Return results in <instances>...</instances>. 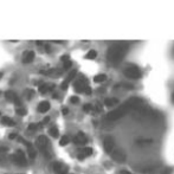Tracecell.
Listing matches in <instances>:
<instances>
[{
    "mask_svg": "<svg viewBox=\"0 0 174 174\" xmlns=\"http://www.w3.org/2000/svg\"><path fill=\"white\" fill-rule=\"evenodd\" d=\"M140 103H141V100H140V98H130V100L127 101L125 104L120 106L117 109L110 111V113L107 115V120H108V121H117V120H120L121 117H123L125 115H127L132 109H134L135 107H137Z\"/></svg>",
    "mask_w": 174,
    "mask_h": 174,
    "instance_id": "6da1fadb",
    "label": "cell"
},
{
    "mask_svg": "<svg viewBox=\"0 0 174 174\" xmlns=\"http://www.w3.org/2000/svg\"><path fill=\"white\" fill-rule=\"evenodd\" d=\"M127 51L126 43H116L114 46H111L108 51V59L113 64H117L121 59L123 58Z\"/></svg>",
    "mask_w": 174,
    "mask_h": 174,
    "instance_id": "7a4b0ae2",
    "label": "cell"
},
{
    "mask_svg": "<svg viewBox=\"0 0 174 174\" xmlns=\"http://www.w3.org/2000/svg\"><path fill=\"white\" fill-rule=\"evenodd\" d=\"M37 147L40 149V152L45 155V156H50V152L47 150V146H49V139L45 135H40L37 137V141H36Z\"/></svg>",
    "mask_w": 174,
    "mask_h": 174,
    "instance_id": "3957f363",
    "label": "cell"
},
{
    "mask_svg": "<svg viewBox=\"0 0 174 174\" xmlns=\"http://www.w3.org/2000/svg\"><path fill=\"white\" fill-rule=\"evenodd\" d=\"M123 74H125V76H127L128 78H132V79H137V78H140L141 75H142L141 70L137 66H135V65L127 66L123 70Z\"/></svg>",
    "mask_w": 174,
    "mask_h": 174,
    "instance_id": "277c9868",
    "label": "cell"
},
{
    "mask_svg": "<svg viewBox=\"0 0 174 174\" xmlns=\"http://www.w3.org/2000/svg\"><path fill=\"white\" fill-rule=\"evenodd\" d=\"M11 161L18 166H26L27 165V160L25 158V154L23 153V150H17L13 155L10 156Z\"/></svg>",
    "mask_w": 174,
    "mask_h": 174,
    "instance_id": "5b68a950",
    "label": "cell"
},
{
    "mask_svg": "<svg viewBox=\"0 0 174 174\" xmlns=\"http://www.w3.org/2000/svg\"><path fill=\"white\" fill-rule=\"evenodd\" d=\"M110 154H111L113 160L116 161V162L123 164V162H126V160H127V153H126L123 149H121V148H115Z\"/></svg>",
    "mask_w": 174,
    "mask_h": 174,
    "instance_id": "8992f818",
    "label": "cell"
},
{
    "mask_svg": "<svg viewBox=\"0 0 174 174\" xmlns=\"http://www.w3.org/2000/svg\"><path fill=\"white\" fill-rule=\"evenodd\" d=\"M88 83H86V79L84 77H81L78 81L75 82L74 84V88L76 90V93H85L86 88H88Z\"/></svg>",
    "mask_w": 174,
    "mask_h": 174,
    "instance_id": "52a82bcc",
    "label": "cell"
},
{
    "mask_svg": "<svg viewBox=\"0 0 174 174\" xmlns=\"http://www.w3.org/2000/svg\"><path fill=\"white\" fill-rule=\"evenodd\" d=\"M103 148H104V152H107V153H111L116 146H115V140L111 137V136H108L104 139V141H103Z\"/></svg>",
    "mask_w": 174,
    "mask_h": 174,
    "instance_id": "ba28073f",
    "label": "cell"
},
{
    "mask_svg": "<svg viewBox=\"0 0 174 174\" xmlns=\"http://www.w3.org/2000/svg\"><path fill=\"white\" fill-rule=\"evenodd\" d=\"M5 97H6V100H7V101L13 102L14 104H17V106H20V104H22V102H20L19 97L17 96V94H15V93H13V91H11V90H8V91H6V93H5Z\"/></svg>",
    "mask_w": 174,
    "mask_h": 174,
    "instance_id": "9c48e42d",
    "label": "cell"
},
{
    "mask_svg": "<svg viewBox=\"0 0 174 174\" xmlns=\"http://www.w3.org/2000/svg\"><path fill=\"white\" fill-rule=\"evenodd\" d=\"M74 142H75L76 145H78V146H83V145H85L86 142H88V137H86V135H85L84 133L79 132V133L74 137Z\"/></svg>",
    "mask_w": 174,
    "mask_h": 174,
    "instance_id": "30bf717a",
    "label": "cell"
},
{
    "mask_svg": "<svg viewBox=\"0 0 174 174\" xmlns=\"http://www.w3.org/2000/svg\"><path fill=\"white\" fill-rule=\"evenodd\" d=\"M52 169L56 172V174L68 173V166L62 164V162H54V164H52Z\"/></svg>",
    "mask_w": 174,
    "mask_h": 174,
    "instance_id": "8fae6325",
    "label": "cell"
},
{
    "mask_svg": "<svg viewBox=\"0 0 174 174\" xmlns=\"http://www.w3.org/2000/svg\"><path fill=\"white\" fill-rule=\"evenodd\" d=\"M19 139V141L22 142V143H24L26 147H27V152H29V156L31 159H34L36 158V155H37V153H36V149L33 148V146H32V143H30V142H27V141H25V140H22L20 137H18Z\"/></svg>",
    "mask_w": 174,
    "mask_h": 174,
    "instance_id": "7c38bea8",
    "label": "cell"
},
{
    "mask_svg": "<svg viewBox=\"0 0 174 174\" xmlns=\"http://www.w3.org/2000/svg\"><path fill=\"white\" fill-rule=\"evenodd\" d=\"M34 59V52L33 51H26L23 54V57H22V62L24 64H29V63H32V61Z\"/></svg>",
    "mask_w": 174,
    "mask_h": 174,
    "instance_id": "4fadbf2b",
    "label": "cell"
},
{
    "mask_svg": "<svg viewBox=\"0 0 174 174\" xmlns=\"http://www.w3.org/2000/svg\"><path fill=\"white\" fill-rule=\"evenodd\" d=\"M76 74H77V71H76V70H72V71H71L70 74H69V76H68V77L65 78V81H64V82L62 83V85H61V86H62V89H64V90H65V89L68 88L69 83H70V81H72V79L75 78Z\"/></svg>",
    "mask_w": 174,
    "mask_h": 174,
    "instance_id": "5bb4252c",
    "label": "cell"
},
{
    "mask_svg": "<svg viewBox=\"0 0 174 174\" xmlns=\"http://www.w3.org/2000/svg\"><path fill=\"white\" fill-rule=\"evenodd\" d=\"M91 154H93V148L91 147L82 148V150L78 154V159H84V158H86V156H90Z\"/></svg>",
    "mask_w": 174,
    "mask_h": 174,
    "instance_id": "9a60e30c",
    "label": "cell"
},
{
    "mask_svg": "<svg viewBox=\"0 0 174 174\" xmlns=\"http://www.w3.org/2000/svg\"><path fill=\"white\" fill-rule=\"evenodd\" d=\"M47 110H50V103L47 101H44V102H40L38 104V111L39 113H46Z\"/></svg>",
    "mask_w": 174,
    "mask_h": 174,
    "instance_id": "2e32d148",
    "label": "cell"
},
{
    "mask_svg": "<svg viewBox=\"0 0 174 174\" xmlns=\"http://www.w3.org/2000/svg\"><path fill=\"white\" fill-rule=\"evenodd\" d=\"M54 86H55V85L42 84V85L39 86V93H40V94H46L47 91H50V90H52V89H54Z\"/></svg>",
    "mask_w": 174,
    "mask_h": 174,
    "instance_id": "e0dca14e",
    "label": "cell"
},
{
    "mask_svg": "<svg viewBox=\"0 0 174 174\" xmlns=\"http://www.w3.org/2000/svg\"><path fill=\"white\" fill-rule=\"evenodd\" d=\"M116 104H118V100L117 98H107L106 101H104V106L106 107H114L116 106Z\"/></svg>",
    "mask_w": 174,
    "mask_h": 174,
    "instance_id": "ac0fdd59",
    "label": "cell"
},
{
    "mask_svg": "<svg viewBox=\"0 0 174 174\" xmlns=\"http://www.w3.org/2000/svg\"><path fill=\"white\" fill-rule=\"evenodd\" d=\"M1 123H3V125H5V126H10V127H13V126L15 125L14 121H13L12 118L7 117V116H4V117L1 118Z\"/></svg>",
    "mask_w": 174,
    "mask_h": 174,
    "instance_id": "d6986e66",
    "label": "cell"
},
{
    "mask_svg": "<svg viewBox=\"0 0 174 174\" xmlns=\"http://www.w3.org/2000/svg\"><path fill=\"white\" fill-rule=\"evenodd\" d=\"M49 134H50L52 137H58L59 132H58L57 126H52V127H50V129H49Z\"/></svg>",
    "mask_w": 174,
    "mask_h": 174,
    "instance_id": "ffe728a7",
    "label": "cell"
},
{
    "mask_svg": "<svg viewBox=\"0 0 174 174\" xmlns=\"http://www.w3.org/2000/svg\"><path fill=\"white\" fill-rule=\"evenodd\" d=\"M42 126H44L43 123H31V125H29V132H36V130H38Z\"/></svg>",
    "mask_w": 174,
    "mask_h": 174,
    "instance_id": "44dd1931",
    "label": "cell"
},
{
    "mask_svg": "<svg viewBox=\"0 0 174 174\" xmlns=\"http://www.w3.org/2000/svg\"><path fill=\"white\" fill-rule=\"evenodd\" d=\"M69 142H70V137H69L68 135H64L61 137V141H59V145L61 146H66Z\"/></svg>",
    "mask_w": 174,
    "mask_h": 174,
    "instance_id": "7402d4cb",
    "label": "cell"
},
{
    "mask_svg": "<svg viewBox=\"0 0 174 174\" xmlns=\"http://www.w3.org/2000/svg\"><path fill=\"white\" fill-rule=\"evenodd\" d=\"M106 79H107V76L103 75V74L97 75V76H95V78H94V81H95L96 83H102V82H104Z\"/></svg>",
    "mask_w": 174,
    "mask_h": 174,
    "instance_id": "603a6c76",
    "label": "cell"
},
{
    "mask_svg": "<svg viewBox=\"0 0 174 174\" xmlns=\"http://www.w3.org/2000/svg\"><path fill=\"white\" fill-rule=\"evenodd\" d=\"M15 113L18 114L19 116H25L27 114V110L25 108H23V107H18V108H17V110H15Z\"/></svg>",
    "mask_w": 174,
    "mask_h": 174,
    "instance_id": "cb8c5ba5",
    "label": "cell"
},
{
    "mask_svg": "<svg viewBox=\"0 0 174 174\" xmlns=\"http://www.w3.org/2000/svg\"><path fill=\"white\" fill-rule=\"evenodd\" d=\"M96 51H94V50H90L88 54H86V56H85V58L86 59H94V58H96Z\"/></svg>",
    "mask_w": 174,
    "mask_h": 174,
    "instance_id": "d4e9b609",
    "label": "cell"
},
{
    "mask_svg": "<svg viewBox=\"0 0 174 174\" xmlns=\"http://www.w3.org/2000/svg\"><path fill=\"white\" fill-rule=\"evenodd\" d=\"M83 110H84L85 113H90V111L93 110V106H91V104H84Z\"/></svg>",
    "mask_w": 174,
    "mask_h": 174,
    "instance_id": "484cf974",
    "label": "cell"
},
{
    "mask_svg": "<svg viewBox=\"0 0 174 174\" xmlns=\"http://www.w3.org/2000/svg\"><path fill=\"white\" fill-rule=\"evenodd\" d=\"M25 95H26V97L30 100V98H32V97H33L34 91H33V90H31V89H29V90H26V91H25Z\"/></svg>",
    "mask_w": 174,
    "mask_h": 174,
    "instance_id": "4316f807",
    "label": "cell"
},
{
    "mask_svg": "<svg viewBox=\"0 0 174 174\" xmlns=\"http://www.w3.org/2000/svg\"><path fill=\"white\" fill-rule=\"evenodd\" d=\"M173 173V168H165V171L161 172V174H172Z\"/></svg>",
    "mask_w": 174,
    "mask_h": 174,
    "instance_id": "83f0119b",
    "label": "cell"
},
{
    "mask_svg": "<svg viewBox=\"0 0 174 174\" xmlns=\"http://www.w3.org/2000/svg\"><path fill=\"white\" fill-rule=\"evenodd\" d=\"M78 101H79V98H78L77 96H72V97H70V102H71V103H74V104L78 103Z\"/></svg>",
    "mask_w": 174,
    "mask_h": 174,
    "instance_id": "f1b7e54d",
    "label": "cell"
},
{
    "mask_svg": "<svg viewBox=\"0 0 174 174\" xmlns=\"http://www.w3.org/2000/svg\"><path fill=\"white\" fill-rule=\"evenodd\" d=\"M70 66H71V62H70V59L66 61V62H64V69H65V70H66V69H69Z\"/></svg>",
    "mask_w": 174,
    "mask_h": 174,
    "instance_id": "f546056e",
    "label": "cell"
},
{
    "mask_svg": "<svg viewBox=\"0 0 174 174\" xmlns=\"http://www.w3.org/2000/svg\"><path fill=\"white\" fill-rule=\"evenodd\" d=\"M150 142H152V140H139V141H137L139 145H142V143H150Z\"/></svg>",
    "mask_w": 174,
    "mask_h": 174,
    "instance_id": "4dcf8cb0",
    "label": "cell"
},
{
    "mask_svg": "<svg viewBox=\"0 0 174 174\" xmlns=\"http://www.w3.org/2000/svg\"><path fill=\"white\" fill-rule=\"evenodd\" d=\"M7 150H8L7 147H0V154H1V153H5V152H7Z\"/></svg>",
    "mask_w": 174,
    "mask_h": 174,
    "instance_id": "1f68e13d",
    "label": "cell"
},
{
    "mask_svg": "<svg viewBox=\"0 0 174 174\" xmlns=\"http://www.w3.org/2000/svg\"><path fill=\"white\" fill-rule=\"evenodd\" d=\"M96 111H98V113L102 111V106H101V104H98V103L96 104Z\"/></svg>",
    "mask_w": 174,
    "mask_h": 174,
    "instance_id": "d6a6232c",
    "label": "cell"
},
{
    "mask_svg": "<svg viewBox=\"0 0 174 174\" xmlns=\"http://www.w3.org/2000/svg\"><path fill=\"white\" fill-rule=\"evenodd\" d=\"M15 137H18V135H17V134H10V139H11V140H13V139H15Z\"/></svg>",
    "mask_w": 174,
    "mask_h": 174,
    "instance_id": "836d02e7",
    "label": "cell"
},
{
    "mask_svg": "<svg viewBox=\"0 0 174 174\" xmlns=\"http://www.w3.org/2000/svg\"><path fill=\"white\" fill-rule=\"evenodd\" d=\"M120 174H132L130 172H128V171H121L120 172Z\"/></svg>",
    "mask_w": 174,
    "mask_h": 174,
    "instance_id": "e575fe53",
    "label": "cell"
},
{
    "mask_svg": "<svg viewBox=\"0 0 174 174\" xmlns=\"http://www.w3.org/2000/svg\"><path fill=\"white\" fill-rule=\"evenodd\" d=\"M49 120H50V117H45V118H44V122H43V125L47 123V122H49Z\"/></svg>",
    "mask_w": 174,
    "mask_h": 174,
    "instance_id": "d590c367",
    "label": "cell"
},
{
    "mask_svg": "<svg viewBox=\"0 0 174 174\" xmlns=\"http://www.w3.org/2000/svg\"><path fill=\"white\" fill-rule=\"evenodd\" d=\"M63 114H68V109H66V108L63 109Z\"/></svg>",
    "mask_w": 174,
    "mask_h": 174,
    "instance_id": "8d00e7d4",
    "label": "cell"
},
{
    "mask_svg": "<svg viewBox=\"0 0 174 174\" xmlns=\"http://www.w3.org/2000/svg\"><path fill=\"white\" fill-rule=\"evenodd\" d=\"M3 76H4V74H3V72H0V79H1V77H3Z\"/></svg>",
    "mask_w": 174,
    "mask_h": 174,
    "instance_id": "74e56055",
    "label": "cell"
},
{
    "mask_svg": "<svg viewBox=\"0 0 174 174\" xmlns=\"http://www.w3.org/2000/svg\"><path fill=\"white\" fill-rule=\"evenodd\" d=\"M61 174H68V173H61Z\"/></svg>",
    "mask_w": 174,
    "mask_h": 174,
    "instance_id": "f35d334b",
    "label": "cell"
},
{
    "mask_svg": "<svg viewBox=\"0 0 174 174\" xmlns=\"http://www.w3.org/2000/svg\"><path fill=\"white\" fill-rule=\"evenodd\" d=\"M0 95H1V91H0Z\"/></svg>",
    "mask_w": 174,
    "mask_h": 174,
    "instance_id": "ab89813d",
    "label": "cell"
}]
</instances>
